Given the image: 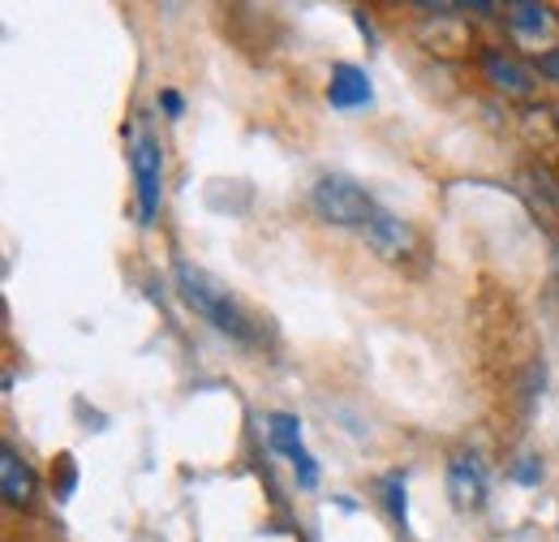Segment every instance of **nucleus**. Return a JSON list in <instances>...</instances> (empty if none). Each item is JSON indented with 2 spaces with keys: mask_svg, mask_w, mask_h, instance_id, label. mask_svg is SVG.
Segmentation results:
<instances>
[{
  "mask_svg": "<svg viewBox=\"0 0 559 542\" xmlns=\"http://www.w3.org/2000/svg\"><path fill=\"white\" fill-rule=\"evenodd\" d=\"M483 73H487L490 86H499L503 95H530V91H534V73L521 66V61L495 52V48L483 52Z\"/></svg>",
  "mask_w": 559,
  "mask_h": 542,
  "instance_id": "7",
  "label": "nucleus"
},
{
  "mask_svg": "<svg viewBox=\"0 0 559 542\" xmlns=\"http://www.w3.org/2000/svg\"><path fill=\"white\" fill-rule=\"evenodd\" d=\"M177 293H181V302H186L203 323H211L215 332H224V337H233V340H254L250 315H246L241 302L228 293V284L215 280L211 271L194 268V263H177Z\"/></svg>",
  "mask_w": 559,
  "mask_h": 542,
  "instance_id": "1",
  "label": "nucleus"
},
{
  "mask_svg": "<svg viewBox=\"0 0 559 542\" xmlns=\"http://www.w3.org/2000/svg\"><path fill=\"white\" fill-rule=\"evenodd\" d=\"M538 478H543V466H538V461H525V466L516 470V482H525V486L538 482Z\"/></svg>",
  "mask_w": 559,
  "mask_h": 542,
  "instance_id": "14",
  "label": "nucleus"
},
{
  "mask_svg": "<svg viewBox=\"0 0 559 542\" xmlns=\"http://www.w3.org/2000/svg\"><path fill=\"white\" fill-rule=\"evenodd\" d=\"M288 461H293V474H297L301 486H314V482H319V466H314V457H310L306 448H301L297 457H288Z\"/></svg>",
  "mask_w": 559,
  "mask_h": 542,
  "instance_id": "12",
  "label": "nucleus"
},
{
  "mask_svg": "<svg viewBox=\"0 0 559 542\" xmlns=\"http://www.w3.org/2000/svg\"><path fill=\"white\" fill-rule=\"evenodd\" d=\"M159 104H164L168 117H181V113H186V99H181L177 91H159Z\"/></svg>",
  "mask_w": 559,
  "mask_h": 542,
  "instance_id": "13",
  "label": "nucleus"
},
{
  "mask_svg": "<svg viewBox=\"0 0 559 542\" xmlns=\"http://www.w3.org/2000/svg\"><path fill=\"white\" fill-rule=\"evenodd\" d=\"M263 426H267L272 448L284 452V457H297V452L306 448V444H301V417H297V413H267Z\"/></svg>",
  "mask_w": 559,
  "mask_h": 542,
  "instance_id": "9",
  "label": "nucleus"
},
{
  "mask_svg": "<svg viewBox=\"0 0 559 542\" xmlns=\"http://www.w3.org/2000/svg\"><path fill=\"white\" fill-rule=\"evenodd\" d=\"M448 495L461 512L487 504V470L478 457H452L448 461Z\"/></svg>",
  "mask_w": 559,
  "mask_h": 542,
  "instance_id": "4",
  "label": "nucleus"
},
{
  "mask_svg": "<svg viewBox=\"0 0 559 542\" xmlns=\"http://www.w3.org/2000/svg\"><path fill=\"white\" fill-rule=\"evenodd\" d=\"M310 203H314V211H319L328 224H341V228H366V224L379 215L374 199H370L353 177H345V173L319 177Z\"/></svg>",
  "mask_w": 559,
  "mask_h": 542,
  "instance_id": "2",
  "label": "nucleus"
},
{
  "mask_svg": "<svg viewBox=\"0 0 559 542\" xmlns=\"http://www.w3.org/2000/svg\"><path fill=\"white\" fill-rule=\"evenodd\" d=\"M383 495H388V512L401 530H409V486H405V474H388L383 478Z\"/></svg>",
  "mask_w": 559,
  "mask_h": 542,
  "instance_id": "11",
  "label": "nucleus"
},
{
  "mask_svg": "<svg viewBox=\"0 0 559 542\" xmlns=\"http://www.w3.org/2000/svg\"><path fill=\"white\" fill-rule=\"evenodd\" d=\"M374 99V86H370V73L361 66H332V82H328V104L336 113H353V108H366Z\"/></svg>",
  "mask_w": 559,
  "mask_h": 542,
  "instance_id": "5",
  "label": "nucleus"
},
{
  "mask_svg": "<svg viewBox=\"0 0 559 542\" xmlns=\"http://www.w3.org/2000/svg\"><path fill=\"white\" fill-rule=\"evenodd\" d=\"M361 237H366V246H370L379 259H401V255H409V246H414V228H409L405 220H396L392 211H379V215L361 228Z\"/></svg>",
  "mask_w": 559,
  "mask_h": 542,
  "instance_id": "6",
  "label": "nucleus"
},
{
  "mask_svg": "<svg viewBox=\"0 0 559 542\" xmlns=\"http://www.w3.org/2000/svg\"><path fill=\"white\" fill-rule=\"evenodd\" d=\"M508 22L521 31V35H543L551 26V9L547 4H534V0H516L508 9Z\"/></svg>",
  "mask_w": 559,
  "mask_h": 542,
  "instance_id": "10",
  "label": "nucleus"
},
{
  "mask_svg": "<svg viewBox=\"0 0 559 542\" xmlns=\"http://www.w3.org/2000/svg\"><path fill=\"white\" fill-rule=\"evenodd\" d=\"M0 486H4V504H31V495H35V470L9 444L0 452Z\"/></svg>",
  "mask_w": 559,
  "mask_h": 542,
  "instance_id": "8",
  "label": "nucleus"
},
{
  "mask_svg": "<svg viewBox=\"0 0 559 542\" xmlns=\"http://www.w3.org/2000/svg\"><path fill=\"white\" fill-rule=\"evenodd\" d=\"M130 168H134V190H139V215L142 224H151L164 199V151L151 130H130Z\"/></svg>",
  "mask_w": 559,
  "mask_h": 542,
  "instance_id": "3",
  "label": "nucleus"
},
{
  "mask_svg": "<svg viewBox=\"0 0 559 542\" xmlns=\"http://www.w3.org/2000/svg\"><path fill=\"white\" fill-rule=\"evenodd\" d=\"M538 69H543V73H547L551 82H559V52H547V57L538 61Z\"/></svg>",
  "mask_w": 559,
  "mask_h": 542,
  "instance_id": "15",
  "label": "nucleus"
}]
</instances>
